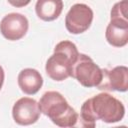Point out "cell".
Returning a JSON list of instances; mask_svg holds the SVG:
<instances>
[{"label":"cell","mask_w":128,"mask_h":128,"mask_svg":"<svg viewBox=\"0 0 128 128\" xmlns=\"http://www.w3.org/2000/svg\"><path fill=\"white\" fill-rule=\"evenodd\" d=\"M124 115L125 107L123 103L106 92L87 99L80 110L81 123L88 128H94L97 120H102L109 124L119 122Z\"/></svg>","instance_id":"cell-1"},{"label":"cell","mask_w":128,"mask_h":128,"mask_svg":"<svg viewBox=\"0 0 128 128\" xmlns=\"http://www.w3.org/2000/svg\"><path fill=\"white\" fill-rule=\"evenodd\" d=\"M40 111L59 127H73L78 121V113L65 97L57 91L45 92L38 102Z\"/></svg>","instance_id":"cell-2"},{"label":"cell","mask_w":128,"mask_h":128,"mask_svg":"<svg viewBox=\"0 0 128 128\" xmlns=\"http://www.w3.org/2000/svg\"><path fill=\"white\" fill-rule=\"evenodd\" d=\"M79 55L77 46L68 40L56 44L53 54L45 64L46 74L54 81L60 82L71 77L72 67Z\"/></svg>","instance_id":"cell-3"},{"label":"cell","mask_w":128,"mask_h":128,"mask_svg":"<svg viewBox=\"0 0 128 128\" xmlns=\"http://www.w3.org/2000/svg\"><path fill=\"white\" fill-rule=\"evenodd\" d=\"M102 69L93 61L91 57L86 54L79 53L75 61L71 77L76 79L83 87L91 88L97 87L102 80Z\"/></svg>","instance_id":"cell-4"},{"label":"cell","mask_w":128,"mask_h":128,"mask_svg":"<svg viewBox=\"0 0 128 128\" xmlns=\"http://www.w3.org/2000/svg\"><path fill=\"white\" fill-rule=\"evenodd\" d=\"M93 10L86 4H74L66 14L65 27L71 34L77 35L87 31L93 21Z\"/></svg>","instance_id":"cell-5"},{"label":"cell","mask_w":128,"mask_h":128,"mask_svg":"<svg viewBox=\"0 0 128 128\" xmlns=\"http://www.w3.org/2000/svg\"><path fill=\"white\" fill-rule=\"evenodd\" d=\"M41 111L38 102L30 97H22L18 99L12 108V117L15 123L22 126L32 125L36 123L40 117Z\"/></svg>","instance_id":"cell-6"},{"label":"cell","mask_w":128,"mask_h":128,"mask_svg":"<svg viewBox=\"0 0 128 128\" xmlns=\"http://www.w3.org/2000/svg\"><path fill=\"white\" fill-rule=\"evenodd\" d=\"M28 28V19L21 13H9L0 21V32L4 38L10 41L22 39L26 35Z\"/></svg>","instance_id":"cell-7"},{"label":"cell","mask_w":128,"mask_h":128,"mask_svg":"<svg viewBox=\"0 0 128 128\" xmlns=\"http://www.w3.org/2000/svg\"><path fill=\"white\" fill-rule=\"evenodd\" d=\"M102 80L96 87L99 90L126 92L128 90V68L116 66L112 69H102Z\"/></svg>","instance_id":"cell-8"},{"label":"cell","mask_w":128,"mask_h":128,"mask_svg":"<svg viewBox=\"0 0 128 128\" xmlns=\"http://www.w3.org/2000/svg\"><path fill=\"white\" fill-rule=\"evenodd\" d=\"M105 38L113 47H124L128 43V20L113 18L106 27Z\"/></svg>","instance_id":"cell-9"},{"label":"cell","mask_w":128,"mask_h":128,"mask_svg":"<svg viewBox=\"0 0 128 128\" xmlns=\"http://www.w3.org/2000/svg\"><path fill=\"white\" fill-rule=\"evenodd\" d=\"M18 86L27 95L36 94L43 85V77L40 72L33 68H25L18 74Z\"/></svg>","instance_id":"cell-10"},{"label":"cell","mask_w":128,"mask_h":128,"mask_svg":"<svg viewBox=\"0 0 128 128\" xmlns=\"http://www.w3.org/2000/svg\"><path fill=\"white\" fill-rule=\"evenodd\" d=\"M63 0H37L35 12L38 18L50 22L56 20L63 10Z\"/></svg>","instance_id":"cell-11"},{"label":"cell","mask_w":128,"mask_h":128,"mask_svg":"<svg viewBox=\"0 0 128 128\" xmlns=\"http://www.w3.org/2000/svg\"><path fill=\"white\" fill-rule=\"evenodd\" d=\"M127 0H121L115 3L110 12V18H119V19H127ZM128 20V19H127Z\"/></svg>","instance_id":"cell-12"},{"label":"cell","mask_w":128,"mask_h":128,"mask_svg":"<svg viewBox=\"0 0 128 128\" xmlns=\"http://www.w3.org/2000/svg\"><path fill=\"white\" fill-rule=\"evenodd\" d=\"M7 1L10 5H12L13 7H16V8L25 7L31 2V0H7Z\"/></svg>","instance_id":"cell-13"},{"label":"cell","mask_w":128,"mask_h":128,"mask_svg":"<svg viewBox=\"0 0 128 128\" xmlns=\"http://www.w3.org/2000/svg\"><path fill=\"white\" fill-rule=\"evenodd\" d=\"M4 79H5V73H4L2 66L0 65V91H1V88H2L3 83H4Z\"/></svg>","instance_id":"cell-14"}]
</instances>
